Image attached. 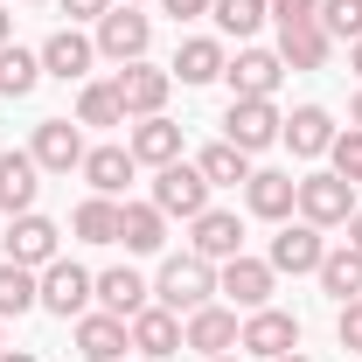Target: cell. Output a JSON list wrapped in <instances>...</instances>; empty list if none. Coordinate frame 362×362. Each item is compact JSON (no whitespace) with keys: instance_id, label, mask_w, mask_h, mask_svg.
<instances>
[{"instance_id":"ba28073f","label":"cell","mask_w":362,"mask_h":362,"mask_svg":"<svg viewBox=\"0 0 362 362\" xmlns=\"http://www.w3.org/2000/svg\"><path fill=\"white\" fill-rule=\"evenodd\" d=\"M272 279H279V272H272L265 258H244V251H237V258H223V272H216V293H230V307L258 314L272 300Z\"/></svg>"},{"instance_id":"f546056e","label":"cell","mask_w":362,"mask_h":362,"mask_svg":"<svg viewBox=\"0 0 362 362\" xmlns=\"http://www.w3.org/2000/svg\"><path fill=\"white\" fill-rule=\"evenodd\" d=\"M35 84H42V56L21 49V42H7L0 49V98H28Z\"/></svg>"},{"instance_id":"44dd1931","label":"cell","mask_w":362,"mask_h":362,"mask_svg":"<svg viewBox=\"0 0 362 362\" xmlns=\"http://www.w3.org/2000/svg\"><path fill=\"white\" fill-rule=\"evenodd\" d=\"M126 334H133V349L139 356H175L181 349V314H168V307H139L133 320H126Z\"/></svg>"},{"instance_id":"9a60e30c","label":"cell","mask_w":362,"mask_h":362,"mask_svg":"<svg viewBox=\"0 0 362 362\" xmlns=\"http://www.w3.org/2000/svg\"><path fill=\"white\" fill-rule=\"evenodd\" d=\"M244 202H251V216H265V223H286V216H293V202H300V181L279 175V168H258V175L244 181Z\"/></svg>"},{"instance_id":"2e32d148","label":"cell","mask_w":362,"mask_h":362,"mask_svg":"<svg viewBox=\"0 0 362 362\" xmlns=\"http://www.w3.org/2000/svg\"><path fill=\"white\" fill-rule=\"evenodd\" d=\"M237 334H244V327H237V314H230V307H195V314H188V327H181V349L230 356V349H237Z\"/></svg>"},{"instance_id":"7402d4cb","label":"cell","mask_w":362,"mask_h":362,"mask_svg":"<svg viewBox=\"0 0 362 362\" xmlns=\"http://www.w3.org/2000/svg\"><path fill=\"white\" fill-rule=\"evenodd\" d=\"M223 42H216V35H188V42L175 49V70H168V77H181V84H216V77H223Z\"/></svg>"},{"instance_id":"5b68a950","label":"cell","mask_w":362,"mask_h":362,"mask_svg":"<svg viewBox=\"0 0 362 362\" xmlns=\"http://www.w3.org/2000/svg\"><path fill=\"white\" fill-rule=\"evenodd\" d=\"M98 300V279H90L84 265H70V258H56V265H42V307L63 320H84V307Z\"/></svg>"},{"instance_id":"8992f818","label":"cell","mask_w":362,"mask_h":362,"mask_svg":"<svg viewBox=\"0 0 362 362\" xmlns=\"http://www.w3.org/2000/svg\"><path fill=\"white\" fill-rule=\"evenodd\" d=\"M153 209L195 223V216L209 209V181H202V168H181V160H175V168H160V175H153Z\"/></svg>"},{"instance_id":"836d02e7","label":"cell","mask_w":362,"mask_h":362,"mask_svg":"<svg viewBox=\"0 0 362 362\" xmlns=\"http://www.w3.org/2000/svg\"><path fill=\"white\" fill-rule=\"evenodd\" d=\"M77 126H126L119 84H84L77 90Z\"/></svg>"},{"instance_id":"ee69618b","label":"cell","mask_w":362,"mask_h":362,"mask_svg":"<svg viewBox=\"0 0 362 362\" xmlns=\"http://www.w3.org/2000/svg\"><path fill=\"white\" fill-rule=\"evenodd\" d=\"M349 70H362V35H356V42H349Z\"/></svg>"},{"instance_id":"3957f363","label":"cell","mask_w":362,"mask_h":362,"mask_svg":"<svg viewBox=\"0 0 362 362\" xmlns=\"http://www.w3.org/2000/svg\"><path fill=\"white\" fill-rule=\"evenodd\" d=\"M279 105L272 98H230V112H223V139L237 146V153H265L272 139H279Z\"/></svg>"},{"instance_id":"b9f144b4","label":"cell","mask_w":362,"mask_h":362,"mask_svg":"<svg viewBox=\"0 0 362 362\" xmlns=\"http://www.w3.org/2000/svg\"><path fill=\"white\" fill-rule=\"evenodd\" d=\"M14 42V21H7V7H0V49Z\"/></svg>"},{"instance_id":"30bf717a","label":"cell","mask_w":362,"mask_h":362,"mask_svg":"<svg viewBox=\"0 0 362 362\" xmlns=\"http://www.w3.org/2000/svg\"><path fill=\"white\" fill-rule=\"evenodd\" d=\"M223 77H230V98H272L286 63H279V49H237L223 63Z\"/></svg>"},{"instance_id":"f6af8a7d","label":"cell","mask_w":362,"mask_h":362,"mask_svg":"<svg viewBox=\"0 0 362 362\" xmlns=\"http://www.w3.org/2000/svg\"><path fill=\"white\" fill-rule=\"evenodd\" d=\"M349 119H356V126H362V90H356V112H349Z\"/></svg>"},{"instance_id":"d590c367","label":"cell","mask_w":362,"mask_h":362,"mask_svg":"<svg viewBox=\"0 0 362 362\" xmlns=\"http://www.w3.org/2000/svg\"><path fill=\"white\" fill-rule=\"evenodd\" d=\"M327 153H334V175H341V181H362V126L334 133V146H327Z\"/></svg>"},{"instance_id":"52a82bcc","label":"cell","mask_w":362,"mask_h":362,"mask_svg":"<svg viewBox=\"0 0 362 362\" xmlns=\"http://www.w3.org/2000/svg\"><path fill=\"white\" fill-rule=\"evenodd\" d=\"M112 84H119V105H126V119H153V112L168 105L175 77H168V70H153V63L139 56V63H126V70H119Z\"/></svg>"},{"instance_id":"ffe728a7","label":"cell","mask_w":362,"mask_h":362,"mask_svg":"<svg viewBox=\"0 0 362 362\" xmlns=\"http://www.w3.org/2000/svg\"><path fill=\"white\" fill-rule=\"evenodd\" d=\"M126 349H133V334H126L119 314H84L77 320V356L84 362H119Z\"/></svg>"},{"instance_id":"ac0fdd59","label":"cell","mask_w":362,"mask_h":362,"mask_svg":"<svg viewBox=\"0 0 362 362\" xmlns=\"http://www.w3.org/2000/svg\"><path fill=\"white\" fill-rule=\"evenodd\" d=\"M188 244H195V258L223 265V258H237V251H244V223H237L230 209H202V216H195V237H188Z\"/></svg>"},{"instance_id":"6da1fadb","label":"cell","mask_w":362,"mask_h":362,"mask_svg":"<svg viewBox=\"0 0 362 362\" xmlns=\"http://www.w3.org/2000/svg\"><path fill=\"white\" fill-rule=\"evenodd\" d=\"M209 293H216V265L209 258H168L160 279H153V307H168V314H195V307H209Z\"/></svg>"},{"instance_id":"74e56055","label":"cell","mask_w":362,"mask_h":362,"mask_svg":"<svg viewBox=\"0 0 362 362\" xmlns=\"http://www.w3.org/2000/svg\"><path fill=\"white\" fill-rule=\"evenodd\" d=\"M334 334H341V349H356V356H362V300H349V307H341Z\"/></svg>"},{"instance_id":"484cf974","label":"cell","mask_w":362,"mask_h":362,"mask_svg":"<svg viewBox=\"0 0 362 362\" xmlns=\"http://www.w3.org/2000/svg\"><path fill=\"white\" fill-rule=\"evenodd\" d=\"M119 244L126 251H160L168 244V216L153 202H119Z\"/></svg>"},{"instance_id":"1f68e13d","label":"cell","mask_w":362,"mask_h":362,"mask_svg":"<svg viewBox=\"0 0 362 362\" xmlns=\"http://www.w3.org/2000/svg\"><path fill=\"white\" fill-rule=\"evenodd\" d=\"M195 168H202L209 188H237V181H251V153H237L230 139H216V146H202V160H195Z\"/></svg>"},{"instance_id":"d6a6232c","label":"cell","mask_w":362,"mask_h":362,"mask_svg":"<svg viewBox=\"0 0 362 362\" xmlns=\"http://www.w3.org/2000/svg\"><path fill=\"white\" fill-rule=\"evenodd\" d=\"M209 14H216V28H223V35L244 42V35H258V28L272 21V0H209Z\"/></svg>"},{"instance_id":"e575fe53","label":"cell","mask_w":362,"mask_h":362,"mask_svg":"<svg viewBox=\"0 0 362 362\" xmlns=\"http://www.w3.org/2000/svg\"><path fill=\"white\" fill-rule=\"evenodd\" d=\"M320 28H327V42H356L362 35V0H320Z\"/></svg>"},{"instance_id":"ab89813d","label":"cell","mask_w":362,"mask_h":362,"mask_svg":"<svg viewBox=\"0 0 362 362\" xmlns=\"http://www.w3.org/2000/svg\"><path fill=\"white\" fill-rule=\"evenodd\" d=\"M160 7H168L175 21H195V14H209V0H160Z\"/></svg>"},{"instance_id":"8fae6325","label":"cell","mask_w":362,"mask_h":362,"mask_svg":"<svg viewBox=\"0 0 362 362\" xmlns=\"http://www.w3.org/2000/svg\"><path fill=\"white\" fill-rule=\"evenodd\" d=\"M28 153H35V168H42V175H70V168H84L90 146H84V133H77L70 119H42Z\"/></svg>"},{"instance_id":"7dc6e473","label":"cell","mask_w":362,"mask_h":362,"mask_svg":"<svg viewBox=\"0 0 362 362\" xmlns=\"http://www.w3.org/2000/svg\"><path fill=\"white\" fill-rule=\"evenodd\" d=\"M209 362H237V356H209Z\"/></svg>"},{"instance_id":"4fadbf2b","label":"cell","mask_w":362,"mask_h":362,"mask_svg":"<svg viewBox=\"0 0 362 362\" xmlns=\"http://www.w3.org/2000/svg\"><path fill=\"white\" fill-rule=\"evenodd\" d=\"M35 56H42V77H56V84H84V70L98 63V42L77 35V28H56Z\"/></svg>"},{"instance_id":"f35d334b","label":"cell","mask_w":362,"mask_h":362,"mask_svg":"<svg viewBox=\"0 0 362 362\" xmlns=\"http://www.w3.org/2000/svg\"><path fill=\"white\" fill-rule=\"evenodd\" d=\"M56 7H63L70 21H105V14H112V0H56Z\"/></svg>"},{"instance_id":"60d3db41","label":"cell","mask_w":362,"mask_h":362,"mask_svg":"<svg viewBox=\"0 0 362 362\" xmlns=\"http://www.w3.org/2000/svg\"><path fill=\"white\" fill-rule=\"evenodd\" d=\"M349 244H356V251H362V209H356V216H349Z\"/></svg>"},{"instance_id":"5bb4252c","label":"cell","mask_w":362,"mask_h":362,"mask_svg":"<svg viewBox=\"0 0 362 362\" xmlns=\"http://www.w3.org/2000/svg\"><path fill=\"white\" fill-rule=\"evenodd\" d=\"M320 258H327L320 230H314V223H286L279 237H272V258H265V265H272V272H293V279H300V272H320Z\"/></svg>"},{"instance_id":"8d00e7d4","label":"cell","mask_w":362,"mask_h":362,"mask_svg":"<svg viewBox=\"0 0 362 362\" xmlns=\"http://www.w3.org/2000/svg\"><path fill=\"white\" fill-rule=\"evenodd\" d=\"M272 21H279V28H300V21H320V0H272Z\"/></svg>"},{"instance_id":"cb8c5ba5","label":"cell","mask_w":362,"mask_h":362,"mask_svg":"<svg viewBox=\"0 0 362 362\" xmlns=\"http://www.w3.org/2000/svg\"><path fill=\"white\" fill-rule=\"evenodd\" d=\"M133 168H139V160H133V146H90V153H84V181L98 188V195H112V202L126 195Z\"/></svg>"},{"instance_id":"7bdbcfd3","label":"cell","mask_w":362,"mask_h":362,"mask_svg":"<svg viewBox=\"0 0 362 362\" xmlns=\"http://www.w3.org/2000/svg\"><path fill=\"white\" fill-rule=\"evenodd\" d=\"M0 362H35V356H28V349H0Z\"/></svg>"},{"instance_id":"7c38bea8","label":"cell","mask_w":362,"mask_h":362,"mask_svg":"<svg viewBox=\"0 0 362 362\" xmlns=\"http://www.w3.org/2000/svg\"><path fill=\"white\" fill-rule=\"evenodd\" d=\"M56 237H63V230L49 223V216H35V209H28V216H7V258L28 265V272H42V265H56Z\"/></svg>"},{"instance_id":"4dcf8cb0","label":"cell","mask_w":362,"mask_h":362,"mask_svg":"<svg viewBox=\"0 0 362 362\" xmlns=\"http://www.w3.org/2000/svg\"><path fill=\"white\" fill-rule=\"evenodd\" d=\"M70 230H77L84 244H119V202H112V195H90V202H77Z\"/></svg>"},{"instance_id":"e0dca14e","label":"cell","mask_w":362,"mask_h":362,"mask_svg":"<svg viewBox=\"0 0 362 362\" xmlns=\"http://www.w3.org/2000/svg\"><path fill=\"white\" fill-rule=\"evenodd\" d=\"M35 175H42L35 153H21V146L0 153V209H7V216H28V209H35V188H42Z\"/></svg>"},{"instance_id":"d4e9b609","label":"cell","mask_w":362,"mask_h":362,"mask_svg":"<svg viewBox=\"0 0 362 362\" xmlns=\"http://www.w3.org/2000/svg\"><path fill=\"white\" fill-rule=\"evenodd\" d=\"M279 139H286L300 160H314V153H327V146H334V119H327L320 105H300V112L279 126Z\"/></svg>"},{"instance_id":"f1b7e54d","label":"cell","mask_w":362,"mask_h":362,"mask_svg":"<svg viewBox=\"0 0 362 362\" xmlns=\"http://www.w3.org/2000/svg\"><path fill=\"white\" fill-rule=\"evenodd\" d=\"M28 307H42V279L28 265H14V258H0V320L28 314Z\"/></svg>"},{"instance_id":"d6986e66","label":"cell","mask_w":362,"mask_h":362,"mask_svg":"<svg viewBox=\"0 0 362 362\" xmlns=\"http://www.w3.org/2000/svg\"><path fill=\"white\" fill-rule=\"evenodd\" d=\"M126 146H133L139 168H175V160H181V126L153 112V119H139V126H133V139H126Z\"/></svg>"},{"instance_id":"7a4b0ae2","label":"cell","mask_w":362,"mask_h":362,"mask_svg":"<svg viewBox=\"0 0 362 362\" xmlns=\"http://www.w3.org/2000/svg\"><path fill=\"white\" fill-rule=\"evenodd\" d=\"M300 223H314V230H334V223H349L356 216V181H341L334 168L327 175H300Z\"/></svg>"},{"instance_id":"277c9868","label":"cell","mask_w":362,"mask_h":362,"mask_svg":"<svg viewBox=\"0 0 362 362\" xmlns=\"http://www.w3.org/2000/svg\"><path fill=\"white\" fill-rule=\"evenodd\" d=\"M90 42H98V56H112V63L126 70V63H139V56H146V42H153V21H146L139 7H119V0H112V14L98 21V35H90Z\"/></svg>"},{"instance_id":"681fc988","label":"cell","mask_w":362,"mask_h":362,"mask_svg":"<svg viewBox=\"0 0 362 362\" xmlns=\"http://www.w3.org/2000/svg\"><path fill=\"white\" fill-rule=\"evenodd\" d=\"M28 7H42V0H28Z\"/></svg>"},{"instance_id":"4316f807","label":"cell","mask_w":362,"mask_h":362,"mask_svg":"<svg viewBox=\"0 0 362 362\" xmlns=\"http://www.w3.org/2000/svg\"><path fill=\"white\" fill-rule=\"evenodd\" d=\"M279 63H286V70H320V63H327V28H320V21L279 28Z\"/></svg>"},{"instance_id":"83f0119b","label":"cell","mask_w":362,"mask_h":362,"mask_svg":"<svg viewBox=\"0 0 362 362\" xmlns=\"http://www.w3.org/2000/svg\"><path fill=\"white\" fill-rule=\"evenodd\" d=\"M314 279H320V293H334L341 307H349V300H362V251H356V244H341V251H327Z\"/></svg>"},{"instance_id":"c3c4849f","label":"cell","mask_w":362,"mask_h":362,"mask_svg":"<svg viewBox=\"0 0 362 362\" xmlns=\"http://www.w3.org/2000/svg\"><path fill=\"white\" fill-rule=\"evenodd\" d=\"M119 7H139V0H119Z\"/></svg>"},{"instance_id":"9c48e42d","label":"cell","mask_w":362,"mask_h":362,"mask_svg":"<svg viewBox=\"0 0 362 362\" xmlns=\"http://www.w3.org/2000/svg\"><path fill=\"white\" fill-rule=\"evenodd\" d=\"M237 349H251V356L279 362V356H293V349H300V320H293V314H279V307H258V314L244 320Z\"/></svg>"},{"instance_id":"603a6c76","label":"cell","mask_w":362,"mask_h":362,"mask_svg":"<svg viewBox=\"0 0 362 362\" xmlns=\"http://www.w3.org/2000/svg\"><path fill=\"white\" fill-rule=\"evenodd\" d=\"M146 293H153V286H146V279H139L133 265L98 272V307H105V314H119V320H133L139 307H146Z\"/></svg>"},{"instance_id":"bcb514c9","label":"cell","mask_w":362,"mask_h":362,"mask_svg":"<svg viewBox=\"0 0 362 362\" xmlns=\"http://www.w3.org/2000/svg\"><path fill=\"white\" fill-rule=\"evenodd\" d=\"M279 362H314V356H279Z\"/></svg>"}]
</instances>
